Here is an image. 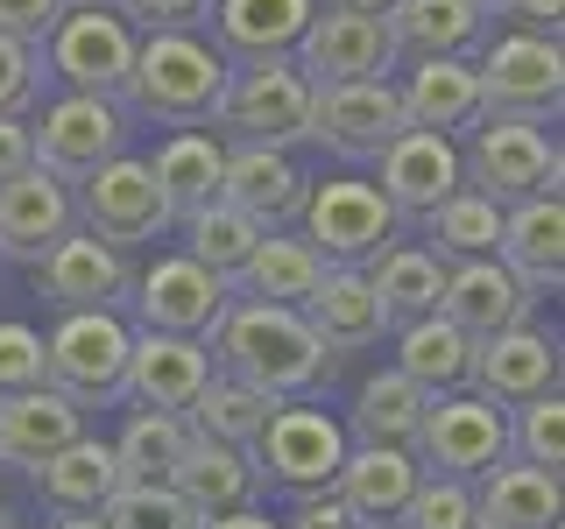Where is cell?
<instances>
[{
  "mask_svg": "<svg viewBox=\"0 0 565 529\" xmlns=\"http://www.w3.org/2000/svg\"><path fill=\"white\" fill-rule=\"evenodd\" d=\"M226 71H234V64H226L205 35L149 29L135 43V64H128L120 99H128L141 120H156V128H205L212 106H220V93H226Z\"/></svg>",
  "mask_w": 565,
  "mask_h": 529,
  "instance_id": "7a4b0ae2",
  "label": "cell"
},
{
  "mask_svg": "<svg viewBox=\"0 0 565 529\" xmlns=\"http://www.w3.org/2000/svg\"><path fill=\"white\" fill-rule=\"evenodd\" d=\"M382 176H375V191L388 198V212L396 219H424L438 198H452L467 176H459V149H452V134H438V128H403L388 149L375 155Z\"/></svg>",
  "mask_w": 565,
  "mask_h": 529,
  "instance_id": "e0dca14e",
  "label": "cell"
},
{
  "mask_svg": "<svg viewBox=\"0 0 565 529\" xmlns=\"http://www.w3.org/2000/svg\"><path fill=\"white\" fill-rule=\"evenodd\" d=\"M494 255H502V269L530 296H558V282H565V205H558V191H530V198L502 205Z\"/></svg>",
  "mask_w": 565,
  "mask_h": 529,
  "instance_id": "d6986e66",
  "label": "cell"
},
{
  "mask_svg": "<svg viewBox=\"0 0 565 529\" xmlns=\"http://www.w3.org/2000/svg\"><path fill=\"white\" fill-rule=\"evenodd\" d=\"M473 8H481V14H502V8H509V0H473Z\"/></svg>",
  "mask_w": 565,
  "mask_h": 529,
  "instance_id": "9f6ffc18",
  "label": "cell"
},
{
  "mask_svg": "<svg viewBox=\"0 0 565 529\" xmlns=\"http://www.w3.org/2000/svg\"><path fill=\"white\" fill-rule=\"evenodd\" d=\"M71 226H78L71 184L50 176L43 163H29L22 176L0 184V255H8V261H35L50 240H64Z\"/></svg>",
  "mask_w": 565,
  "mask_h": 529,
  "instance_id": "7402d4cb",
  "label": "cell"
},
{
  "mask_svg": "<svg viewBox=\"0 0 565 529\" xmlns=\"http://www.w3.org/2000/svg\"><path fill=\"white\" fill-rule=\"evenodd\" d=\"M114 14L128 29H199L205 14H212V0H114Z\"/></svg>",
  "mask_w": 565,
  "mask_h": 529,
  "instance_id": "7dc6e473",
  "label": "cell"
},
{
  "mask_svg": "<svg viewBox=\"0 0 565 529\" xmlns=\"http://www.w3.org/2000/svg\"><path fill=\"white\" fill-rule=\"evenodd\" d=\"M305 191L311 176L297 170L290 149H269V141H234L226 149V176H220V198L241 205L247 219L262 226H290L297 212H305Z\"/></svg>",
  "mask_w": 565,
  "mask_h": 529,
  "instance_id": "ffe728a7",
  "label": "cell"
},
{
  "mask_svg": "<svg viewBox=\"0 0 565 529\" xmlns=\"http://www.w3.org/2000/svg\"><path fill=\"white\" fill-rule=\"evenodd\" d=\"M459 176L473 191H488L494 205H516L530 191H558V141L544 134V120H523V114H481L473 120V149L459 155Z\"/></svg>",
  "mask_w": 565,
  "mask_h": 529,
  "instance_id": "5b68a950",
  "label": "cell"
},
{
  "mask_svg": "<svg viewBox=\"0 0 565 529\" xmlns=\"http://www.w3.org/2000/svg\"><path fill=\"white\" fill-rule=\"evenodd\" d=\"M481 71V114H523V120H558L565 106V57L558 35L516 29V35H488L473 50Z\"/></svg>",
  "mask_w": 565,
  "mask_h": 529,
  "instance_id": "ba28073f",
  "label": "cell"
},
{
  "mask_svg": "<svg viewBox=\"0 0 565 529\" xmlns=\"http://www.w3.org/2000/svg\"><path fill=\"white\" fill-rule=\"evenodd\" d=\"M135 43L141 35L120 22L114 8H64L43 35V64L57 71L71 93H106L120 99L128 85V64H135Z\"/></svg>",
  "mask_w": 565,
  "mask_h": 529,
  "instance_id": "8fae6325",
  "label": "cell"
},
{
  "mask_svg": "<svg viewBox=\"0 0 565 529\" xmlns=\"http://www.w3.org/2000/svg\"><path fill=\"white\" fill-rule=\"evenodd\" d=\"M297 311H305V325L326 339V353H367V346H382V332H388V311H382L375 282H367V269H332L326 261L318 290Z\"/></svg>",
  "mask_w": 565,
  "mask_h": 529,
  "instance_id": "d4e9b609",
  "label": "cell"
},
{
  "mask_svg": "<svg viewBox=\"0 0 565 529\" xmlns=\"http://www.w3.org/2000/svg\"><path fill=\"white\" fill-rule=\"evenodd\" d=\"M269 410H276V396H262V388H247L241 375H226V367H212V381L191 396V410H184V423L199 438H220V445H255L262 438V423H269Z\"/></svg>",
  "mask_w": 565,
  "mask_h": 529,
  "instance_id": "8d00e7d4",
  "label": "cell"
},
{
  "mask_svg": "<svg viewBox=\"0 0 565 529\" xmlns=\"http://www.w3.org/2000/svg\"><path fill=\"white\" fill-rule=\"evenodd\" d=\"M57 529H106L99 516H57Z\"/></svg>",
  "mask_w": 565,
  "mask_h": 529,
  "instance_id": "11a10c76",
  "label": "cell"
},
{
  "mask_svg": "<svg viewBox=\"0 0 565 529\" xmlns=\"http://www.w3.org/2000/svg\"><path fill=\"white\" fill-rule=\"evenodd\" d=\"M35 381H43V332L0 317V396L8 388H35Z\"/></svg>",
  "mask_w": 565,
  "mask_h": 529,
  "instance_id": "bcb514c9",
  "label": "cell"
},
{
  "mask_svg": "<svg viewBox=\"0 0 565 529\" xmlns=\"http://www.w3.org/2000/svg\"><path fill=\"white\" fill-rule=\"evenodd\" d=\"M340 8H353V14H388L396 0H340Z\"/></svg>",
  "mask_w": 565,
  "mask_h": 529,
  "instance_id": "db71d44e",
  "label": "cell"
},
{
  "mask_svg": "<svg viewBox=\"0 0 565 529\" xmlns=\"http://www.w3.org/2000/svg\"><path fill=\"white\" fill-rule=\"evenodd\" d=\"M99 522L106 529H205V516L170 481H149V487H128V481H120L114 494H106Z\"/></svg>",
  "mask_w": 565,
  "mask_h": 529,
  "instance_id": "b9f144b4",
  "label": "cell"
},
{
  "mask_svg": "<svg viewBox=\"0 0 565 529\" xmlns=\"http://www.w3.org/2000/svg\"><path fill=\"white\" fill-rule=\"evenodd\" d=\"M64 8H114V0H64Z\"/></svg>",
  "mask_w": 565,
  "mask_h": 529,
  "instance_id": "6f0895ef",
  "label": "cell"
},
{
  "mask_svg": "<svg viewBox=\"0 0 565 529\" xmlns=\"http://www.w3.org/2000/svg\"><path fill=\"white\" fill-rule=\"evenodd\" d=\"M382 22L396 57H473L488 43V14L473 0H396Z\"/></svg>",
  "mask_w": 565,
  "mask_h": 529,
  "instance_id": "f1b7e54d",
  "label": "cell"
},
{
  "mask_svg": "<svg viewBox=\"0 0 565 529\" xmlns=\"http://www.w3.org/2000/svg\"><path fill=\"white\" fill-rule=\"evenodd\" d=\"M403 99V120L411 128H473L481 120V71H473V57H417L411 78L396 85Z\"/></svg>",
  "mask_w": 565,
  "mask_h": 529,
  "instance_id": "83f0119b",
  "label": "cell"
},
{
  "mask_svg": "<svg viewBox=\"0 0 565 529\" xmlns=\"http://www.w3.org/2000/svg\"><path fill=\"white\" fill-rule=\"evenodd\" d=\"M282 529H361V522H353V508L332 487H311V494H297V508L282 516Z\"/></svg>",
  "mask_w": 565,
  "mask_h": 529,
  "instance_id": "c3c4849f",
  "label": "cell"
},
{
  "mask_svg": "<svg viewBox=\"0 0 565 529\" xmlns=\"http://www.w3.org/2000/svg\"><path fill=\"white\" fill-rule=\"evenodd\" d=\"M212 367H226V375H241L247 388H262V396H311L318 381L332 375V353L326 339L305 325V311L297 304H255V296H234L220 317V332H212Z\"/></svg>",
  "mask_w": 565,
  "mask_h": 529,
  "instance_id": "6da1fadb",
  "label": "cell"
},
{
  "mask_svg": "<svg viewBox=\"0 0 565 529\" xmlns=\"http://www.w3.org/2000/svg\"><path fill=\"white\" fill-rule=\"evenodd\" d=\"M35 163V149H29V120H8L0 114V184H8V176H22Z\"/></svg>",
  "mask_w": 565,
  "mask_h": 529,
  "instance_id": "f907efd6",
  "label": "cell"
},
{
  "mask_svg": "<svg viewBox=\"0 0 565 529\" xmlns=\"http://www.w3.org/2000/svg\"><path fill=\"white\" fill-rule=\"evenodd\" d=\"M78 431H85V410L64 396V388H50V381L8 388V396H0V466L35 473L50 452H64Z\"/></svg>",
  "mask_w": 565,
  "mask_h": 529,
  "instance_id": "603a6c76",
  "label": "cell"
},
{
  "mask_svg": "<svg viewBox=\"0 0 565 529\" xmlns=\"http://www.w3.org/2000/svg\"><path fill=\"white\" fill-rule=\"evenodd\" d=\"M382 529H388V522H382Z\"/></svg>",
  "mask_w": 565,
  "mask_h": 529,
  "instance_id": "94428289",
  "label": "cell"
},
{
  "mask_svg": "<svg viewBox=\"0 0 565 529\" xmlns=\"http://www.w3.org/2000/svg\"><path fill=\"white\" fill-rule=\"evenodd\" d=\"M403 128L411 120H403V99L388 78H340L311 93V141H326L347 163H375Z\"/></svg>",
  "mask_w": 565,
  "mask_h": 529,
  "instance_id": "2e32d148",
  "label": "cell"
},
{
  "mask_svg": "<svg viewBox=\"0 0 565 529\" xmlns=\"http://www.w3.org/2000/svg\"><path fill=\"white\" fill-rule=\"evenodd\" d=\"M247 458H255L262 487L311 494V487H332V473L347 458V431L326 410H311L305 396H282L269 410V423H262V438L247 445Z\"/></svg>",
  "mask_w": 565,
  "mask_h": 529,
  "instance_id": "52a82bcc",
  "label": "cell"
},
{
  "mask_svg": "<svg viewBox=\"0 0 565 529\" xmlns=\"http://www.w3.org/2000/svg\"><path fill=\"white\" fill-rule=\"evenodd\" d=\"M290 64L305 71L311 85H340V78H388L403 57H396V43H388L382 14H353V8L332 0V8H311Z\"/></svg>",
  "mask_w": 565,
  "mask_h": 529,
  "instance_id": "9a60e30c",
  "label": "cell"
},
{
  "mask_svg": "<svg viewBox=\"0 0 565 529\" xmlns=\"http://www.w3.org/2000/svg\"><path fill=\"white\" fill-rule=\"evenodd\" d=\"M184 445H191V423L177 417V410H135L128 431H120V445H114L120 481H128V487L170 481V466L184 458Z\"/></svg>",
  "mask_w": 565,
  "mask_h": 529,
  "instance_id": "60d3db41",
  "label": "cell"
},
{
  "mask_svg": "<svg viewBox=\"0 0 565 529\" xmlns=\"http://www.w3.org/2000/svg\"><path fill=\"white\" fill-rule=\"evenodd\" d=\"M71 205H78L85 234H99L106 247H141V240H163L170 226V205H163V184H156V170L141 163V155H106L99 170L78 176V191H71Z\"/></svg>",
  "mask_w": 565,
  "mask_h": 529,
  "instance_id": "30bf717a",
  "label": "cell"
},
{
  "mask_svg": "<svg viewBox=\"0 0 565 529\" xmlns=\"http://www.w3.org/2000/svg\"><path fill=\"white\" fill-rule=\"evenodd\" d=\"M170 487L184 494L199 516H226V508H241V501H255V458H247L241 445H220V438H199L191 431V445L184 458L170 466Z\"/></svg>",
  "mask_w": 565,
  "mask_h": 529,
  "instance_id": "d6a6232c",
  "label": "cell"
},
{
  "mask_svg": "<svg viewBox=\"0 0 565 529\" xmlns=\"http://www.w3.org/2000/svg\"><path fill=\"white\" fill-rule=\"evenodd\" d=\"M0 529H29V522H0Z\"/></svg>",
  "mask_w": 565,
  "mask_h": 529,
  "instance_id": "680465c9",
  "label": "cell"
},
{
  "mask_svg": "<svg viewBox=\"0 0 565 529\" xmlns=\"http://www.w3.org/2000/svg\"><path fill=\"white\" fill-rule=\"evenodd\" d=\"M552 529H558V522H552Z\"/></svg>",
  "mask_w": 565,
  "mask_h": 529,
  "instance_id": "91938a15",
  "label": "cell"
},
{
  "mask_svg": "<svg viewBox=\"0 0 565 529\" xmlns=\"http://www.w3.org/2000/svg\"><path fill=\"white\" fill-rule=\"evenodd\" d=\"M205 529H282V522H269L255 501H241V508H226V516H205Z\"/></svg>",
  "mask_w": 565,
  "mask_h": 529,
  "instance_id": "f5cc1de1",
  "label": "cell"
},
{
  "mask_svg": "<svg viewBox=\"0 0 565 529\" xmlns=\"http://www.w3.org/2000/svg\"><path fill=\"white\" fill-rule=\"evenodd\" d=\"M29 481H35V494H43L57 516H99L106 494L120 487V458H114V445H99V438L78 431L64 452H50Z\"/></svg>",
  "mask_w": 565,
  "mask_h": 529,
  "instance_id": "4dcf8cb0",
  "label": "cell"
},
{
  "mask_svg": "<svg viewBox=\"0 0 565 529\" xmlns=\"http://www.w3.org/2000/svg\"><path fill=\"white\" fill-rule=\"evenodd\" d=\"M473 508H481V529H552L558 522V473L509 452L502 466H488L473 481Z\"/></svg>",
  "mask_w": 565,
  "mask_h": 529,
  "instance_id": "f546056e",
  "label": "cell"
},
{
  "mask_svg": "<svg viewBox=\"0 0 565 529\" xmlns=\"http://www.w3.org/2000/svg\"><path fill=\"white\" fill-rule=\"evenodd\" d=\"M29 149L50 176L78 184L85 170H99L106 155L128 149V114L106 93H64L57 106H43V120L29 128Z\"/></svg>",
  "mask_w": 565,
  "mask_h": 529,
  "instance_id": "7c38bea8",
  "label": "cell"
},
{
  "mask_svg": "<svg viewBox=\"0 0 565 529\" xmlns=\"http://www.w3.org/2000/svg\"><path fill=\"white\" fill-rule=\"evenodd\" d=\"M43 43H14L0 35V114L8 120H29V106L43 99Z\"/></svg>",
  "mask_w": 565,
  "mask_h": 529,
  "instance_id": "f6af8a7d",
  "label": "cell"
},
{
  "mask_svg": "<svg viewBox=\"0 0 565 529\" xmlns=\"http://www.w3.org/2000/svg\"><path fill=\"white\" fill-rule=\"evenodd\" d=\"M128 339L114 311H64L43 339V381L64 388L78 410H114L128 396Z\"/></svg>",
  "mask_w": 565,
  "mask_h": 529,
  "instance_id": "3957f363",
  "label": "cell"
},
{
  "mask_svg": "<svg viewBox=\"0 0 565 529\" xmlns=\"http://www.w3.org/2000/svg\"><path fill=\"white\" fill-rule=\"evenodd\" d=\"M318 0H212L205 22L220 29V57L226 64H262V57H290L305 35Z\"/></svg>",
  "mask_w": 565,
  "mask_h": 529,
  "instance_id": "4316f807",
  "label": "cell"
},
{
  "mask_svg": "<svg viewBox=\"0 0 565 529\" xmlns=\"http://www.w3.org/2000/svg\"><path fill=\"white\" fill-rule=\"evenodd\" d=\"M297 219H305V240L318 247V261H332V269H367L403 226L367 176H326V184H311Z\"/></svg>",
  "mask_w": 565,
  "mask_h": 529,
  "instance_id": "9c48e42d",
  "label": "cell"
},
{
  "mask_svg": "<svg viewBox=\"0 0 565 529\" xmlns=\"http://www.w3.org/2000/svg\"><path fill=\"white\" fill-rule=\"evenodd\" d=\"M35 276V296H50L57 311H120L128 304V247H106L99 234H85V226H71L64 240H50L43 255L29 261Z\"/></svg>",
  "mask_w": 565,
  "mask_h": 529,
  "instance_id": "4fadbf2b",
  "label": "cell"
},
{
  "mask_svg": "<svg viewBox=\"0 0 565 529\" xmlns=\"http://www.w3.org/2000/svg\"><path fill=\"white\" fill-rule=\"evenodd\" d=\"M473 388H481L488 402H502V410H516V402L558 388V339L530 332V317L509 325V332H494V339L473 346Z\"/></svg>",
  "mask_w": 565,
  "mask_h": 529,
  "instance_id": "484cf974",
  "label": "cell"
},
{
  "mask_svg": "<svg viewBox=\"0 0 565 529\" xmlns=\"http://www.w3.org/2000/svg\"><path fill=\"white\" fill-rule=\"evenodd\" d=\"M424 240H431L438 261H473V255H494V240H502V205L488 198V191L459 184L452 198H438L424 212Z\"/></svg>",
  "mask_w": 565,
  "mask_h": 529,
  "instance_id": "f35d334b",
  "label": "cell"
},
{
  "mask_svg": "<svg viewBox=\"0 0 565 529\" xmlns=\"http://www.w3.org/2000/svg\"><path fill=\"white\" fill-rule=\"evenodd\" d=\"M212 381V346L177 332H135L128 339V396L141 410H191V396Z\"/></svg>",
  "mask_w": 565,
  "mask_h": 529,
  "instance_id": "44dd1931",
  "label": "cell"
},
{
  "mask_svg": "<svg viewBox=\"0 0 565 529\" xmlns=\"http://www.w3.org/2000/svg\"><path fill=\"white\" fill-rule=\"evenodd\" d=\"M424 388L388 367V375H367L361 396H353V438L361 445H417V423H424Z\"/></svg>",
  "mask_w": 565,
  "mask_h": 529,
  "instance_id": "74e56055",
  "label": "cell"
},
{
  "mask_svg": "<svg viewBox=\"0 0 565 529\" xmlns=\"http://www.w3.org/2000/svg\"><path fill=\"white\" fill-rule=\"evenodd\" d=\"M128 304L141 317V332H177V339H212L220 332L226 304H234V290H226L220 276L205 269V261L191 255H163L149 276L128 282Z\"/></svg>",
  "mask_w": 565,
  "mask_h": 529,
  "instance_id": "5bb4252c",
  "label": "cell"
},
{
  "mask_svg": "<svg viewBox=\"0 0 565 529\" xmlns=\"http://www.w3.org/2000/svg\"><path fill=\"white\" fill-rule=\"evenodd\" d=\"M396 367L424 396H452V388H473V339L446 311L411 317V325H396Z\"/></svg>",
  "mask_w": 565,
  "mask_h": 529,
  "instance_id": "836d02e7",
  "label": "cell"
},
{
  "mask_svg": "<svg viewBox=\"0 0 565 529\" xmlns=\"http://www.w3.org/2000/svg\"><path fill=\"white\" fill-rule=\"evenodd\" d=\"M502 14H516L523 29H537V35H558V22H565V0H509Z\"/></svg>",
  "mask_w": 565,
  "mask_h": 529,
  "instance_id": "816d5d0a",
  "label": "cell"
},
{
  "mask_svg": "<svg viewBox=\"0 0 565 529\" xmlns=\"http://www.w3.org/2000/svg\"><path fill=\"white\" fill-rule=\"evenodd\" d=\"M417 466L424 473H452V481H481L488 466L509 458V410L488 402L481 388H452V396L424 402L417 423Z\"/></svg>",
  "mask_w": 565,
  "mask_h": 529,
  "instance_id": "8992f818",
  "label": "cell"
},
{
  "mask_svg": "<svg viewBox=\"0 0 565 529\" xmlns=\"http://www.w3.org/2000/svg\"><path fill=\"white\" fill-rule=\"evenodd\" d=\"M311 93L318 85L297 71L290 57H262V64H234L226 71V93L212 106L234 141H269V149H297L311 141Z\"/></svg>",
  "mask_w": 565,
  "mask_h": 529,
  "instance_id": "277c9868",
  "label": "cell"
},
{
  "mask_svg": "<svg viewBox=\"0 0 565 529\" xmlns=\"http://www.w3.org/2000/svg\"><path fill=\"white\" fill-rule=\"evenodd\" d=\"M367 282H375L382 311H388V332L411 325V317H431L438 311V290H446V261L417 240H388L375 261H367Z\"/></svg>",
  "mask_w": 565,
  "mask_h": 529,
  "instance_id": "e575fe53",
  "label": "cell"
},
{
  "mask_svg": "<svg viewBox=\"0 0 565 529\" xmlns=\"http://www.w3.org/2000/svg\"><path fill=\"white\" fill-rule=\"evenodd\" d=\"M438 311H446L452 325L467 332L473 346H481V339H494V332L523 325V317L537 311V296H530L523 282L502 269V255H473V261H446V290H438Z\"/></svg>",
  "mask_w": 565,
  "mask_h": 529,
  "instance_id": "ac0fdd59",
  "label": "cell"
},
{
  "mask_svg": "<svg viewBox=\"0 0 565 529\" xmlns=\"http://www.w3.org/2000/svg\"><path fill=\"white\" fill-rule=\"evenodd\" d=\"M318 276H326L318 247L305 234H282V226H269V234L255 240V255L234 269L226 290H234V296H255V304H305V296L318 290Z\"/></svg>",
  "mask_w": 565,
  "mask_h": 529,
  "instance_id": "1f68e13d",
  "label": "cell"
},
{
  "mask_svg": "<svg viewBox=\"0 0 565 529\" xmlns=\"http://www.w3.org/2000/svg\"><path fill=\"white\" fill-rule=\"evenodd\" d=\"M403 529H481V508H473V481H452V473H424L403 501Z\"/></svg>",
  "mask_w": 565,
  "mask_h": 529,
  "instance_id": "ee69618b",
  "label": "cell"
},
{
  "mask_svg": "<svg viewBox=\"0 0 565 529\" xmlns=\"http://www.w3.org/2000/svg\"><path fill=\"white\" fill-rule=\"evenodd\" d=\"M262 234H269V226H262V219H247V212L241 205H226V198H212V205H199V212H184V255L191 261H205V269L212 276H220V282H234V269H241V261L247 255H255V240Z\"/></svg>",
  "mask_w": 565,
  "mask_h": 529,
  "instance_id": "ab89813d",
  "label": "cell"
},
{
  "mask_svg": "<svg viewBox=\"0 0 565 529\" xmlns=\"http://www.w3.org/2000/svg\"><path fill=\"white\" fill-rule=\"evenodd\" d=\"M57 14H64V0H0V35H14V43H43Z\"/></svg>",
  "mask_w": 565,
  "mask_h": 529,
  "instance_id": "681fc988",
  "label": "cell"
},
{
  "mask_svg": "<svg viewBox=\"0 0 565 529\" xmlns=\"http://www.w3.org/2000/svg\"><path fill=\"white\" fill-rule=\"evenodd\" d=\"M156 184H163V205L170 219H184V212H199L220 198V176H226V141L220 134H199V128H177L163 149H156Z\"/></svg>",
  "mask_w": 565,
  "mask_h": 529,
  "instance_id": "d590c367",
  "label": "cell"
},
{
  "mask_svg": "<svg viewBox=\"0 0 565 529\" xmlns=\"http://www.w3.org/2000/svg\"><path fill=\"white\" fill-rule=\"evenodd\" d=\"M509 452L530 458V466L558 473L565 466V396L558 388H544V396H530L509 410Z\"/></svg>",
  "mask_w": 565,
  "mask_h": 529,
  "instance_id": "7bdbcfd3",
  "label": "cell"
},
{
  "mask_svg": "<svg viewBox=\"0 0 565 529\" xmlns=\"http://www.w3.org/2000/svg\"><path fill=\"white\" fill-rule=\"evenodd\" d=\"M417 481H424V466H417L411 445H347L340 473H332V494L353 508L361 529H382V522L403 516V501H411Z\"/></svg>",
  "mask_w": 565,
  "mask_h": 529,
  "instance_id": "cb8c5ba5",
  "label": "cell"
}]
</instances>
